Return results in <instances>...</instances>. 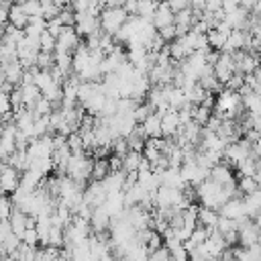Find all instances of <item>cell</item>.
Here are the masks:
<instances>
[{
	"mask_svg": "<svg viewBox=\"0 0 261 261\" xmlns=\"http://www.w3.org/2000/svg\"><path fill=\"white\" fill-rule=\"evenodd\" d=\"M90 173H92V159H88L84 153L69 157V163L65 167V175L71 181H75L80 186H86V181L90 179Z\"/></svg>",
	"mask_w": 261,
	"mask_h": 261,
	"instance_id": "1",
	"label": "cell"
},
{
	"mask_svg": "<svg viewBox=\"0 0 261 261\" xmlns=\"http://www.w3.org/2000/svg\"><path fill=\"white\" fill-rule=\"evenodd\" d=\"M126 12L122 10V6H114V8H104L102 12H100V16H98V20H100V31L104 33V35H110V37H114L118 31H120V27L126 22Z\"/></svg>",
	"mask_w": 261,
	"mask_h": 261,
	"instance_id": "2",
	"label": "cell"
},
{
	"mask_svg": "<svg viewBox=\"0 0 261 261\" xmlns=\"http://www.w3.org/2000/svg\"><path fill=\"white\" fill-rule=\"evenodd\" d=\"M73 31H75L77 37L88 39L90 35L100 33V20H98V16H92V14H88V12H84V14H75Z\"/></svg>",
	"mask_w": 261,
	"mask_h": 261,
	"instance_id": "3",
	"label": "cell"
},
{
	"mask_svg": "<svg viewBox=\"0 0 261 261\" xmlns=\"http://www.w3.org/2000/svg\"><path fill=\"white\" fill-rule=\"evenodd\" d=\"M80 43H82V41H80V37L75 35V31H73L71 27H63L61 33L55 37V51H53V53H69V55H71Z\"/></svg>",
	"mask_w": 261,
	"mask_h": 261,
	"instance_id": "4",
	"label": "cell"
},
{
	"mask_svg": "<svg viewBox=\"0 0 261 261\" xmlns=\"http://www.w3.org/2000/svg\"><path fill=\"white\" fill-rule=\"evenodd\" d=\"M232 61H234V73H241V75H249L255 69H259L257 55L255 53H249V51H237V53H232Z\"/></svg>",
	"mask_w": 261,
	"mask_h": 261,
	"instance_id": "5",
	"label": "cell"
},
{
	"mask_svg": "<svg viewBox=\"0 0 261 261\" xmlns=\"http://www.w3.org/2000/svg\"><path fill=\"white\" fill-rule=\"evenodd\" d=\"M106 200V190L102 186V181H90L84 186V192H82V202L88 204L90 208H98L102 206Z\"/></svg>",
	"mask_w": 261,
	"mask_h": 261,
	"instance_id": "6",
	"label": "cell"
},
{
	"mask_svg": "<svg viewBox=\"0 0 261 261\" xmlns=\"http://www.w3.org/2000/svg\"><path fill=\"white\" fill-rule=\"evenodd\" d=\"M212 73H214L216 82H218L220 86H224L226 80L234 73V61H232V55L218 53V59H216L214 65H212Z\"/></svg>",
	"mask_w": 261,
	"mask_h": 261,
	"instance_id": "7",
	"label": "cell"
},
{
	"mask_svg": "<svg viewBox=\"0 0 261 261\" xmlns=\"http://www.w3.org/2000/svg\"><path fill=\"white\" fill-rule=\"evenodd\" d=\"M208 179L214 181L216 186L224 188V186H228V184L234 181V171H232V167H228V165H224V163L220 161V163H216V165L208 171Z\"/></svg>",
	"mask_w": 261,
	"mask_h": 261,
	"instance_id": "8",
	"label": "cell"
},
{
	"mask_svg": "<svg viewBox=\"0 0 261 261\" xmlns=\"http://www.w3.org/2000/svg\"><path fill=\"white\" fill-rule=\"evenodd\" d=\"M18 179H20V173H18L16 169H12V167L6 165V167L0 171V194L10 196V194L18 188Z\"/></svg>",
	"mask_w": 261,
	"mask_h": 261,
	"instance_id": "9",
	"label": "cell"
},
{
	"mask_svg": "<svg viewBox=\"0 0 261 261\" xmlns=\"http://www.w3.org/2000/svg\"><path fill=\"white\" fill-rule=\"evenodd\" d=\"M218 216L228 218V220H239V218L247 216V214H245V206H243V198H230L226 204L220 206Z\"/></svg>",
	"mask_w": 261,
	"mask_h": 261,
	"instance_id": "10",
	"label": "cell"
},
{
	"mask_svg": "<svg viewBox=\"0 0 261 261\" xmlns=\"http://www.w3.org/2000/svg\"><path fill=\"white\" fill-rule=\"evenodd\" d=\"M161 118V137L163 139H171L177 128H179V116L175 110H165L163 114H159Z\"/></svg>",
	"mask_w": 261,
	"mask_h": 261,
	"instance_id": "11",
	"label": "cell"
},
{
	"mask_svg": "<svg viewBox=\"0 0 261 261\" xmlns=\"http://www.w3.org/2000/svg\"><path fill=\"white\" fill-rule=\"evenodd\" d=\"M88 222H90V230H94V234L106 232L108 226H110V216H108V212L104 210V206H98V208L92 210Z\"/></svg>",
	"mask_w": 261,
	"mask_h": 261,
	"instance_id": "12",
	"label": "cell"
},
{
	"mask_svg": "<svg viewBox=\"0 0 261 261\" xmlns=\"http://www.w3.org/2000/svg\"><path fill=\"white\" fill-rule=\"evenodd\" d=\"M151 24L155 27V31H159V29H163V27L173 24V12L169 10L167 2H157L155 14H153V18H151Z\"/></svg>",
	"mask_w": 261,
	"mask_h": 261,
	"instance_id": "13",
	"label": "cell"
},
{
	"mask_svg": "<svg viewBox=\"0 0 261 261\" xmlns=\"http://www.w3.org/2000/svg\"><path fill=\"white\" fill-rule=\"evenodd\" d=\"M139 126H141V133L145 139H159L161 137V118L157 112L149 114Z\"/></svg>",
	"mask_w": 261,
	"mask_h": 261,
	"instance_id": "14",
	"label": "cell"
},
{
	"mask_svg": "<svg viewBox=\"0 0 261 261\" xmlns=\"http://www.w3.org/2000/svg\"><path fill=\"white\" fill-rule=\"evenodd\" d=\"M241 96V106L247 114H253V116H259V110H261V98H259V92H243L239 94Z\"/></svg>",
	"mask_w": 261,
	"mask_h": 261,
	"instance_id": "15",
	"label": "cell"
},
{
	"mask_svg": "<svg viewBox=\"0 0 261 261\" xmlns=\"http://www.w3.org/2000/svg\"><path fill=\"white\" fill-rule=\"evenodd\" d=\"M43 181V175L39 173V171H35V169H27V171H22L20 173V179H18V188L20 190H24V192H29V194H33L37 188H39V184Z\"/></svg>",
	"mask_w": 261,
	"mask_h": 261,
	"instance_id": "16",
	"label": "cell"
},
{
	"mask_svg": "<svg viewBox=\"0 0 261 261\" xmlns=\"http://www.w3.org/2000/svg\"><path fill=\"white\" fill-rule=\"evenodd\" d=\"M8 24L14 27V29H18V31H24V27L29 24V16L24 14L20 2L10 6V10H8Z\"/></svg>",
	"mask_w": 261,
	"mask_h": 261,
	"instance_id": "17",
	"label": "cell"
},
{
	"mask_svg": "<svg viewBox=\"0 0 261 261\" xmlns=\"http://www.w3.org/2000/svg\"><path fill=\"white\" fill-rule=\"evenodd\" d=\"M20 88V96H22V108L31 110L35 106V102L41 98V92L35 84H29V86H18Z\"/></svg>",
	"mask_w": 261,
	"mask_h": 261,
	"instance_id": "18",
	"label": "cell"
},
{
	"mask_svg": "<svg viewBox=\"0 0 261 261\" xmlns=\"http://www.w3.org/2000/svg\"><path fill=\"white\" fill-rule=\"evenodd\" d=\"M8 224H10L12 234H16V237L20 239V234H22L24 228H27V214H22L20 210L12 208V212H10V216H8Z\"/></svg>",
	"mask_w": 261,
	"mask_h": 261,
	"instance_id": "19",
	"label": "cell"
},
{
	"mask_svg": "<svg viewBox=\"0 0 261 261\" xmlns=\"http://www.w3.org/2000/svg\"><path fill=\"white\" fill-rule=\"evenodd\" d=\"M216 220H218V212L204 208V206H198V226L212 230L216 226Z\"/></svg>",
	"mask_w": 261,
	"mask_h": 261,
	"instance_id": "20",
	"label": "cell"
},
{
	"mask_svg": "<svg viewBox=\"0 0 261 261\" xmlns=\"http://www.w3.org/2000/svg\"><path fill=\"white\" fill-rule=\"evenodd\" d=\"M237 171H239V177H255V175H259V159L247 157L245 161H241L237 165Z\"/></svg>",
	"mask_w": 261,
	"mask_h": 261,
	"instance_id": "21",
	"label": "cell"
},
{
	"mask_svg": "<svg viewBox=\"0 0 261 261\" xmlns=\"http://www.w3.org/2000/svg\"><path fill=\"white\" fill-rule=\"evenodd\" d=\"M155 8H157V2H153V0L137 2V16H139L141 20L151 22V18H153V14H155Z\"/></svg>",
	"mask_w": 261,
	"mask_h": 261,
	"instance_id": "22",
	"label": "cell"
},
{
	"mask_svg": "<svg viewBox=\"0 0 261 261\" xmlns=\"http://www.w3.org/2000/svg\"><path fill=\"white\" fill-rule=\"evenodd\" d=\"M141 159H143V155H141V153H137V151H128V153L122 157V167H120V169H122L124 173L137 171V167H139Z\"/></svg>",
	"mask_w": 261,
	"mask_h": 261,
	"instance_id": "23",
	"label": "cell"
},
{
	"mask_svg": "<svg viewBox=\"0 0 261 261\" xmlns=\"http://www.w3.org/2000/svg\"><path fill=\"white\" fill-rule=\"evenodd\" d=\"M212 116V110L210 108H206V106H192V120L198 124V126H206V122H208V118Z\"/></svg>",
	"mask_w": 261,
	"mask_h": 261,
	"instance_id": "24",
	"label": "cell"
},
{
	"mask_svg": "<svg viewBox=\"0 0 261 261\" xmlns=\"http://www.w3.org/2000/svg\"><path fill=\"white\" fill-rule=\"evenodd\" d=\"M237 190L241 196H247V194H253L259 190V181L255 177H239L237 179Z\"/></svg>",
	"mask_w": 261,
	"mask_h": 261,
	"instance_id": "25",
	"label": "cell"
},
{
	"mask_svg": "<svg viewBox=\"0 0 261 261\" xmlns=\"http://www.w3.org/2000/svg\"><path fill=\"white\" fill-rule=\"evenodd\" d=\"M206 41H208V47H210V51H218V53H220V49L224 47V41H226V37H224V35H220L216 29H210V31L206 33Z\"/></svg>",
	"mask_w": 261,
	"mask_h": 261,
	"instance_id": "26",
	"label": "cell"
},
{
	"mask_svg": "<svg viewBox=\"0 0 261 261\" xmlns=\"http://www.w3.org/2000/svg\"><path fill=\"white\" fill-rule=\"evenodd\" d=\"M31 112H33V116L37 118V116H49L51 112H53V104L47 100V98H39L37 102H35V106L31 108Z\"/></svg>",
	"mask_w": 261,
	"mask_h": 261,
	"instance_id": "27",
	"label": "cell"
},
{
	"mask_svg": "<svg viewBox=\"0 0 261 261\" xmlns=\"http://www.w3.org/2000/svg\"><path fill=\"white\" fill-rule=\"evenodd\" d=\"M47 247H55V249H61L63 247V228H57V226H51L49 228Z\"/></svg>",
	"mask_w": 261,
	"mask_h": 261,
	"instance_id": "28",
	"label": "cell"
},
{
	"mask_svg": "<svg viewBox=\"0 0 261 261\" xmlns=\"http://www.w3.org/2000/svg\"><path fill=\"white\" fill-rule=\"evenodd\" d=\"M149 114H153V108H151L147 102L137 104V106H135V110H133V118H135V122H137V124H141Z\"/></svg>",
	"mask_w": 261,
	"mask_h": 261,
	"instance_id": "29",
	"label": "cell"
},
{
	"mask_svg": "<svg viewBox=\"0 0 261 261\" xmlns=\"http://www.w3.org/2000/svg\"><path fill=\"white\" fill-rule=\"evenodd\" d=\"M159 247H163V239H161V234L155 232V230H149V237H147V241H145V249H147V253H153V251H157Z\"/></svg>",
	"mask_w": 261,
	"mask_h": 261,
	"instance_id": "30",
	"label": "cell"
},
{
	"mask_svg": "<svg viewBox=\"0 0 261 261\" xmlns=\"http://www.w3.org/2000/svg\"><path fill=\"white\" fill-rule=\"evenodd\" d=\"M20 243L31 247V249H37L39 245V239H37V230L35 228H24V232L20 234Z\"/></svg>",
	"mask_w": 261,
	"mask_h": 261,
	"instance_id": "31",
	"label": "cell"
},
{
	"mask_svg": "<svg viewBox=\"0 0 261 261\" xmlns=\"http://www.w3.org/2000/svg\"><path fill=\"white\" fill-rule=\"evenodd\" d=\"M20 6H22V10H24V14L29 16V18H35V16H41V6H39V2L37 0H29V2H20ZM43 18V16H41Z\"/></svg>",
	"mask_w": 261,
	"mask_h": 261,
	"instance_id": "32",
	"label": "cell"
},
{
	"mask_svg": "<svg viewBox=\"0 0 261 261\" xmlns=\"http://www.w3.org/2000/svg\"><path fill=\"white\" fill-rule=\"evenodd\" d=\"M12 202H10V198L8 196H4V194H0V220H8V216H10V212H12Z\"/></svg>",
	"mask_w": 261,
	"mask_h": 261,
	"instance_id": "33",
	"label": "cell"
},
{
	"mask_svg": "<svg viewBox=\"0 0 261 261\" xmlns=\"http://www.w3.org/2000/svg\"><path fill=\"white\" fill-rule=\"evenodd\" d=\"M241 88H243V75L241 73H232L224 84V90H228V92H239Z\"/></svg>",
	"mask_w": 261,
	"mask_h": 261,
	"instance_id": "34",
	"label": "cell"
},
{
	"mask_svg": "<svg viewBox=\"0 0 261 261\" xmlns=\"http://www.w3.org/2000/svg\"><path fill=\"white\" fill-rule=\"evenodd\" d=\"M157 35H159V39H161V41L167 45V43L175 41V27H173V24L163 27V29H159V31H157Z\"/></svg>",
	"mask_w": 261,
	"mask_h": 261,
	"instance_id": "35",
	"label": "cell"
},
{
	"mask_svg": "<svg viewBox=\"0 0 261 261\" xmlns=\"http://www.w3.org/2000/svg\"><path fill=\"white\" fill-rule=\"evenodd\" d=\"M149 261H169V251L165 247H159L157 251L149 253Z\"/></svg>",
	"mask_w": 261,
	"mask_h": 261,
	"instance_id": "36",
	"label": "cell"
},
{
	"mask_svg": "<svg viewBox=\"0 0 261 261\" xmlns=\"http://www.w3.org/2000/svg\"><path fill=\"white\" fill-rule=\"evenodd\" d=\"M167 6H169V10L175 14V12L184 10V8H188V0H173V2H167Z\"/></svg>",
	"mask_w": 261,
	"mask_h": 261,
	"instance_id": "37",
	"label": "cell"
},
{
	"mask_svg": "<svg viewBox=\"0 0 261 261\" xmlns=\"http://www.w3.org/2000/svg\"><path fill=\"white\" fill-rule=\"evenodd\" d=\"M204 10H206V12H220V0L204 2Z\"/></svg>",
	"mask_w": 261,
	"mask_h": 261,
	"instance_id": "38",
	"label": "cell"
},
{
	"mask_svg": "<svg viewBox=\"0 0 261 261\" xmlns=\"http://www.w3.org/2000/svg\"><path fill=\"white\" fill-rule=\"evenodd\" d=\"M0 261H16V259H14V257H10V255H2V257H0Z\"/></svg>",
	"mask_w": 261,
	"mask_h": 261,
	"instance_id": "39",
	"label": "cell"
},
{
	"mask_svg": "<svg viewBox=\"0 0 261 261\" xmlns=\"http://www.w3.org/2000/svg\"><path fill=\"white\" fill-rule=\"evenodd\" d=\"M100 261H116V259H114V257H112V255H106V257H102V259H100Z\"/></svg>",
	"mask_w": 261,
	"mask_h": 261,
	"instance_id": "40",
	"label": "cell"
},
{
	"mask_svg": "<svg viewBox=\"0 0 261 261\" xmlns=\"http://www.w3.org/2000/svg\"><path fill=\"white\" fill-rule=\"evenodd\" d=\"M0 45H2V31H0Z\"/></svg>",
	"mask_w": 261,
	"mask_h": 261,
	"instance_id": "41",
	"label": "cell"
},
{
	"mask_svg": "<svg viewBox=\"0 0 261 261\" xmlns=\"http://www.w3.org/2000/svg\"><path fill=\"white\" fill-rule=\"evenodd\" d=\"M0 257H2V253H0Z\"/></svg>",
	"mask_w": 261,
	"mask_h": 261,
	"instance_id": "42",
	"label": "cell"
}]
</instances>
